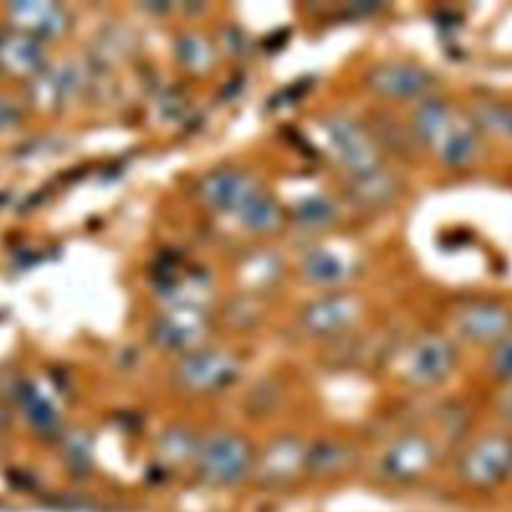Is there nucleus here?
I'll return each mask as SVG.
<instances>
[{
  "mask_svg": "<svg viewBox=\"0 0 512 512\" xmlns=\"http://www.w3.org/2000/svg\"><path fill=\"white\" fill-rule=\"evenodd\" d=\"M512 436L506 432H486L476 438L456 464L458 480L474 492H490L510 480Z\"/></svg>",
  "mask_w": 512,
  "mask_h": 512,
  "instance_id": "obj_1",
  "label": "nucleus"
},
{
  "mask_svg": "<svg viewBox=\"0 0 512 512\" xmlns=\"http://www.w3.org/2000/svg\"><path fill=\"white\" fill-rule=\"evenodd\" d=\"M252 466L250 444L240 434L218 432L196 446L194 470L208 486H236L250 474Z\"/></svg>",
  "mask_w": 512,
  "mask_h": 512,
  "instance_id": "obj_2",
  "label": "nucleus"
},
{
  "mask_svg": "<svg viewBox=\"0 0 512 512\" xmlns=\"http://www.w3.org/2000/svg\"><path fill=\"white\" fill-rule=\"evenodd\" d=\"M458 362L456 346L450 338L428 332L414 340L404 360V380L416 388L440 386L454 372Z\"/></svg>",
  "mask_w": 512,
  "mask_h": 512,
  "instance_id": "obj_3",
  "label": "nucleus"
},
{
  "mask_svg": "<svg viewBox=\"0 0 512 512\" xmlns=\"http://www.w3.org/2000/svg\"><path fill=\"white\" fill-rule=\"evenodd\" d=\"M436 460L434 442L420 432L398 436L380 456L378 474L392 484H408L420 480Z\"/></svg>",
  "mask_w": 512,
  "mask_h": 512,
  "instance_id": "obj_4",
  "label": "nucleus"
},
{
  "mask_svg": "<svg viewBox=\"0 0 512 512\" xmlns=\"http://www.w3.org/2000/svg\"><path fill=\"white\" fill-rule=\"evenodd\" d=\"M368 88L392 102L424 100L430 96L434 86V76L420 64L410 62H382L368 72Z\"/></svg>",
  "mask_w": 512,
  "mask_h": 512,
  "instance_id": "obj_5",
  "label": "nucleus"
},
{
  "mask_svg": "<svg viewBox=\"0 0 512 512\" xmlns=\"http://www.w3.org/2000/svg\"><path fill=\"white\" fill-rule=\"evenodd\" d=\"M332 146L340 160L348 166L352 176L366 174L382 168V154L378 142L372 138L368 128L348 116H334L326 124Z\"/></svg>",
  "mask_w": 512,
  "mask_h": 512,
  "instance_id": "obj_6",
  "label": "nucleus"
},
{
  "mask_svg": "<svg viewBox=\"0 0 512 512\" xmlns=\"http://www.w3.org/2000/svg\"><path fill=\"white\" fill-rule=\"evenodd\" d=\"M454 324L464 340L494 346L512 334V310L496 300H472L458 308Z\"/></svg>",
  "mask_w": 512,
  "mask_h": 512,
  "instance_id": "obj_7",
  "label": "nucleus"
},
{
  "mask_svg": "<svg viewBox=\"0 0 512 512\" xmlns=\"http://www.w3.org/2000/svg\"><path fill=\"white\" fill-rule=\"evenodd\" d=\"M300 470H306V448L294 438H280L270 444L262 460L256 464L258 478L266 486L286 484Z\"/></svg>",
  "mask_w": 512,
  "mask_h": 512,
  "instance_id": "obj_8",
  "label": "nucleus"
},
{
  "mask_svg": "<svg viewBox=\"0 0 512 512\" xmlns=\"http://www.w3.org/2000/svg\"><path fill=\"white\" fill-rule=\"evenodd\" d=\"M236 366L226 356L198 354L188 358L180 368V378L186 386L196 390H214L232 382Z\"/></svg>",
  "mask_w": 512,
  "mask_h": 512,
  "instance_id": "obj_9",
  "label": "nucleus"
},
{
  "mask_svg": "<svg viewBox=\"0 0 512 512\" xmlns=\"http://www.w3.org/2000/svg\"><path fill=\"white\" fill-rule=\"evenodd\" d=\"M358 316L360 302L352 296L338 294L310 306L306 312V324L318 334H332L354 324Z\"/></svg>",
  "mask_w": 512,
  "mask_h": 512,
  "instance_id": "obj_10",
  "label": "nucleus"
},
{
  "mask_svg": "<svg viewBox=\"0 0 512 512\" xmlns=\"http://www.w3.org/2000/svg\"><path fill=\"white\" fill-rule=\"evenodd\" d=\"M454 120L456 116L450 110L448 102L436 96H428L418 102L412 114V132L420 144L434 148Z\"/></svg>",
  "mask_w": 512,
  "mask_h": 512,
  "instance_id": "obj_11",
  "label": "nucleus"
},
{
  "mask_svg": "<svg viewBox=\"0 0 512 512\" xmlns=\"http://www.w3.org/2000/svg\"><path fill=\"white\" fill-rule=\"evenodd\" d=\"M438 160L448 168H464L474 162L478 154L476 132L470 124L460 122L458 118L446 130V134L434 146Z\"/></svg>",
  "mask_w": 512,
  "mask_h": 512,
  "instance_id": "obj_12",
  "label": "nucleus"
},
{
  "mask_svg": "<svg viewBox=\"0 0 512 512\" xmlns=\"http://www.w3.org/2000/svg\"><path fill=\"white\" fill-rule=\"evenodd\" d=\"M354 462V448L340 440H322L306 450V470L314 476H334Z\"/></svg>",
  "mask_w": 512,
  "mask_h": 512,
  "instance_id": "obj_13",
  "label": "nucleus"
},
{
  "mask_svg": "<svg viewBox=\"0 0 512 512\" xmlns=\"http://www.w3.org/2000/svg\"><path fill=\"white\" fill-rule=\"evenodd\" d=\"M352 192L358 198V202L366 206L382 208V206H388L398 196L400 186L396 176L384 170L382 166L378 170L352 176Z\"/></svg>",
  "mask_w": 512,
  "mask_h": 512,
  "instance_id": "obj_14",
  "label": "nucleus"
},
{
  "mask_svg": "<svg viewBox=\"0 0 512 512\" xmlns=\"http://www.w3.org/2000/svg\"><path fill=\"white\" fill-rule=\"evenodd\" d=\"M308 276L320 284H338L348 276V268L342 258L332 252H316L306 262Z\"/></svg>",
  "mask_w": 512,
  "mask_h": 512,
  "instance_id": "obj_15",
  "label": "nucleus"
},
{
  "mask_svg": "<svg viewBox=\"0 0 512 512\" xmlns=\"http://www.w3.org/2000/svg\"><path fill=\"white\" fill-rule=\"evenodd\" d=\"M488 372L496 382L512 386V334L492 346L488 354Z\"/></svg>",
  "mask_w": 512,
  "mask_h": 512,
  "instance_id": "obj_16",
  "label": "nucleus"
},
{
  "mask_svg": "<svg viewBox=\"0 0 512 512\" xmlns=\"http://www.w3.org/2000/svg\"><path fill=\"white\" fill-rule=\"evenodd\" d=\"M22 406H24V410H26L28 420H30L38 430H50V428L56 426L58 416H56L52 404H50L46 398H42L38 392L28 390V392L24 394V398H22Z\"/></svg>",
  "mask_w": 512,
  "mask_h": 512,
  "instance_id": "obj_17",
  "label": "nucleus"
},
{
  "mask_svg": "<svg viewBox=\"0 0 512 512\" xmlns=\"http://www.w3.org/2000/svg\"><path fill=\"white\" fill-rule=\"evenodd\" d=\"M478 124L488 130L502 132L512 140V106H504V104L482 106L478 112Z\"/></svg>",
  "mask_w": 512,
  "mask_h": 512,
  "instance_id": "obj_18",
  "label": "nucleus"
},
{
  "mask_svg": "<svg viewBox=\"0 0 512 512\" xmlns=\"http://www.w3.org/2000/svg\"><path fill=\"white\" fill-rule=\"evenodd\" d=\"M246 192L248 190H246L244 182L232 174H224V176L216 178L212 188L208 190V194L218 204H238V202L246 200Z\"/></svg>",
  "mask_w": 512,
  "mask_h": 512,
  "instance_id": "obj_19",
  "label": "nucleus"
},
{
  "mask_svg": "<svg viewBox=\"0 0 512 512\" xmlns=\"http://www.w3.org/2000/svg\"><path fill=\"white\" fill-rule=\"evenodd\" d=\"M160 450L170 460H182L184 456H194L196 454V446L182 434L166 436L164 442L160 444Z\"/></svg>",
  "mask_w": 512,
  "mask_h": 512,
  "instance_id": "obj_20",
  "label": "nucleus"
},
{
  "mask_svg": "<svg viewBox=\"0 0 512 512\" xmlns=\"http://www.w3.org/2000/svg\"><path fill=\"white\" fill-rule=\"evenodd\" d=\"M302 214H304L306 222L320 224V222H328L334 216V206L328 200L314 198L306 206H302Z\"/></svg>",
  "mask_w": 512,
  "mask_h": 512,
  "instance_id": "obj_21",
  "label": "nucleus"
},
{
  "mask_svg": "<svg viewBox=\"0 0 512 512\" xmlns=\"http://www.w3.org/2000/svg\"><path fill=\"white\" fill-rule=\"evenodd\" d=\"M496 410H498V414H500L502 420H506L508 424H512V386H508L506 392L500 396Z\"/></svg>",
  "mask_w": 512,
  "mask_h": 512,
  "instance_id": "obj_22",
  "label": "nucleus"
},
{
  "mask_svg": "<svg viewBox=\"0 0 512 512\" xmlns=\"http://www.w3.org/2000/svg\"><path fill=\"white\" fill-rule=\"evenodd\" d=\"M508 482H510V484H512V472H510V480H508Z\"/></svg>",
  "mask_w": 512,
  "mask_h": 512,
  "instance_id": "obj_23",
  "label": "nucleus"
}]
</instances>
